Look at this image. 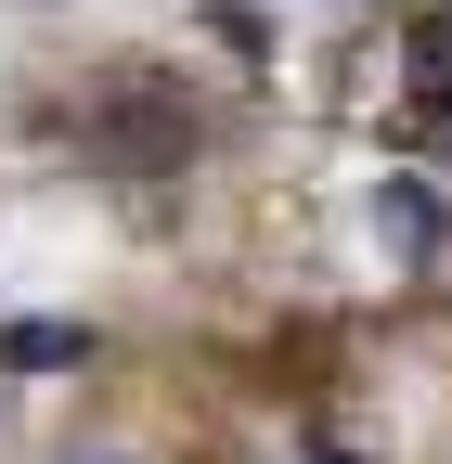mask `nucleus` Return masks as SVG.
<instances>
[{
	"instance_id": "1",
	"label": "nucleus",
	"mask_w": 452,
	"mask_h": 464,
	"mask_svg": "<svg viewBox=\"0 0 452 464\" xmlns=\"http://www.w3.org/2000/svg\"><path fill=\"white\" fill-rule=\"evenodd\" d=\"M65 142L91 168H182L194 155V91H168V78H91L65 103Z\"/></svg>"
},
{
	"instance_id": "2",
	"label": "nucleus",
	"mask_w": 452,
	"mask_h": 464,
	"mask_svg": "<svg viewBox=\"0 0 452 464\" xmlns=\"http://www.w3.org/2000/svg\"><path fill=\"white\" fill-rule=\"evenodd\" d=\"M401 103H414V130L452 142V14H414L401 26Z\"/></svg>"
},
{
	"instance_id": "3",
	"label": "nucleus",
	"mask_w": 452,
	"mask_h": 464,
	"mask_svg": "<svg viewBox=\"0 0 452 464\" xmlns=\"http://www.w3.org/2000/svg\"><path fill=\"white\" fill-rule=\"evenodd\" d=\"M0 362H14V374H65V362H91V323L26 310V323H0Z\"/></svg>"
},
{
	"instance_id": "4",
	"label": "nucleus",
	"mask_w": 452,
	"mask_h": 464,
	"mask_svg": "<svg viewBox=\"0 0 452 464\" xmlns=\"http://www.w3.org/2000/svg\"><path fill=\"white\" fill-rule=\"evenodd\" d=\"M375 219L401 232V246H427V232H439V207H427V194H375Z\"/></svg>"
},
{
	"instance_id": "5",
	"label": "nucleus",
	"mask_w": 452,
	"mask_h": 464,
	"mask_svg": "<svg viewBox=\"0 0 452 464\" xmlns=\"http://www.w3.org/2000/svg\"><path fill=\"white\" fill-rule=\"evenodd\" d=\"M65 464H130V451H103V439H78V451H65Z\"/></svg>"
}]
</instances>
